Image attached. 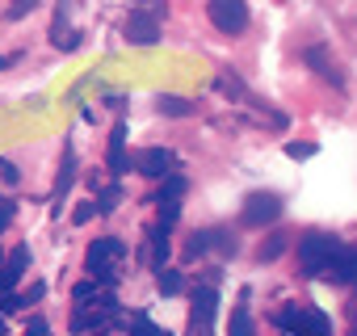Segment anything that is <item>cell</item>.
I'll use <instances>...</instances> for the list:
<instances>
[{
  "label": "cell",
  "mask_w": 357,
  "mask_h": 336,
  "mask_svg": "<svg viewBox=\"0 0 357 336\" xmlns=\"http://www.w3.org/2000/svg\"><path fill=\"white\" fill-rule=\"evenodd\" d=\"M126 43L130 47H155L160 43V9H135L126 17Z\"/></svg>",
  "instance_id": "6"
},
{
  "label": "cell",
  "mask_w": 357,
  "mask_h": 336,
  "mask_svg": "<svg viewBox=\"0 0 357 336\" xmlns=\"http://www.w3.org/2000/svg\"><path fill=\"white\" fill-rule=\"evenodd\" d=\"M26 336H47V319H43V315H34V319L26 323Z\"/></svg>",
  "instance_id": "26"
},
{
  "label": "cell",
  "mask_w": 357,
  "mask_h": 336,
  "mask_svg": "<svg viewBox=\"0 0 357 336\" xmlns=\"http://www.w3.org/2000/svg\"><path fill=\"white\" fill-rule=\"evenodd\" d=\"M172 164H176V155H172L168 147H143V151L130 155L126 168H135V173H143V177H168Z\"/></svg>",
  "instance_id": "8"
},
{
  "label": "cell",
  "mask_w": 357,
  "mask_h": 336,
  "mask_svg": "<svg viewBox=\"0 0 357 336\" xmlns=\"http://www.w3.org/2000/svg\"><path fill=\"white\" fill-rule=\"evenodd\" d=\"M286 252V236H273L265 248H261V261H273V257H282Z\"/></svg>",
  "instance_id": "24"
},
{
  "label": "cell",
  "mask_w": 357,
  "mask_h": 336,
  "mask_svg": "<svg viewBox=\"0 0 357 336\" xmlns=\"http://www.w3.org/2000/svg\"><path fill=\"white\" fill-rule=\"evenodd\" d=\"M332 282H344V286H353L357 282V248H344L340 244V252L328 261V269H324Z\"/></svg>",
  "instance_id": "11"
},
{
  "label": "cell",
  "mask_w": 357,
  "mask_h": 336,
  "mask_svg": "<svg viewBox=\"0 0 357 336\" xmlns=\"http://www.w3.org/2000/svg\"><path fill=\"white\" fill-rule=\"evenodd\" d=\"M84 336H105V328H97V332H84Z\"/></svg>",
  "instance_id": "28"
},
{
  "label": "cell",
  "mask_w": 357,
  "mask_h": 336,
  "mask_svg": "<svg viewBox=\"0 0 357 336\" xmlns=\"http://www.w3.org/2000/svg\"><path fill=\"white\" fill-rule=\"evenodd\" d=\"M118 257H126V244H122V240H114V236L93 240L89 252H84V269H89V277H97L101 286H114V282H118V265H114Z\"/></svg>",
  "instance_id": "1"
},
{
  "label": "cell",
  "mask_w": 357,
  "mask_h": 336,
  "mask_svg": "<svg viewBox=\"0 0 357 336\" xmlns=\"http://www.w3.org/2000/svg\"><path fill=\"white\" fill-rule=\"evenodd\" d=\"M315 151H319L315 143H286V155H290V160H311Z\"/></svg>",
  "instance_id": "21"
},
{
  "label": "cell",
  "mask_w": 357,
  "mask_h": 336,
  "mask_svg": "<svg viewBox=\"0 0 357 336\" xmlns=\"http://www.w3.org/2000/svg\"><path fill=\"white\" fill-rule=\"evenodd\" d=\"M93 215H97V202H80V206L72 211V223H76V227H84Z\"/></svg>",
  "instance_id": "23"
},
{
  "label": "cell",
  "mask_w": 357,
  "mask_h": 336,
  "mask_svg": "<svg viewBox=\"0 0 357 336\" xmlns=\"http://www.w3.org/2000/svg\"><path fill=\"white\" fill-rule=\"evenodd\" d=\"M43 294H47V286H43V282H34V286H30V294H26V303H30V298H34V303H38V298H43Z\"/></svg>",
  "instance_id": "27"
},
{
  "label": "cell",
  "mask_w": 357,
  "mask_h": 336,
  "mask_svg": "<svg viewBox=\"0 0 357 336\" xmlns=\"http://www.w3.org/2000/svg\"><path fill=\"white\" fill-rule=\"evenodd\" d=\"M34 9H38V0H13V5L5 9V17H9V22H22V17H30Z\"/></svg>",
  "instance_id": "19"
},
{
  "label": "cell",
  "mask_w": 357,
  "mask_h": 336,
  "mask_svg": "<svg viewBox=\"0 0 357 336\" xmlns=\"http://www.w3.org/2000/svg\"><path fill=\"white\" fill-rule=\"evenodd\" d=\"M231 336H257V332H252L248 307H236V311H231Z\"/></svg>",
  "instance_id": "16"
},
{
  "label": "cell",
  "mask_w": 357,
  "mask_h": 336,
  "mask_svg": "<svg viewBox=\"0 0 357 336\" xmlns=\"http://www.w3.org/2000/svg\"><path fill=\"white\" fill-rule=\"evenodd\" d=\"M105 168L118 177V173H126V118H118L114 122V130H109V151H105Z\"/></svg>",
  "instance_id": "10"
},
{
  "label": "cell",
  "mask_w": 357,
  "mask_h": 336,
  "mask_svg": "<svg viewBox=\"0 0 357 336\" xmlns=\"http://www.w3.org/2000/svg\"><path fill=\"white\" fill-rule=\"evenodd\" d=\"M26 269H30V248L17 244L5 261H0V290H13V286L26 277Z\"/></svg>",
  "instance_id": "9"
},
{
  "label": "cell",
  "mask_w": 357,
  "mask_h": 336,
  "mask_svg": "<svg viewBox=\"0 0 357 336\" xmlns=\"http://www.w3.org/2000/svg\"><path fill=\"white\" fill-rule=\"evenodd\" d=\"M5 328H9V323H5V315H0V336H5Z\"/></svg>",
  "instance_id": "29"
},
{
  "label": "cell",
  "mask_w": 357,
  "mask_h": 336,
  "mask_svg": "<svg viewBox=\"0 0 357 336\" xmlns=\"http://www.w3.org/2000/svg\"><path fill=\"white\" fill-rule=\"evenodd\" d=\"M155 286H160V294H181V286H185V277H181V273H176V269H168V265H164V269L155 273Z\"/></svg>",
  "instance_id": "14"
},
{
  "label": "cell",
  "mask_w": 357,
  "mask_h": 336,
  "mask_svg": "<svg viewBox=\"0 0 357 336\" xmlns=\"http://www.w3.org/2000/svg\"><path fill=\"white\" fill-rule=\"evenodd\" d=\"M118 202H122V190H118V185H105V190L97 194V215H109Z\"/></svg>",
  "instance_id": "17"
},
{
  "label": "cell",
  "mask_w": 357,
  "mask_h": 336,
  "mask_svg": "<svg viewBox=\"0 0 357 336\" xmlns=\"http://www.w3.org/2000/svg\"><path fill=\"white\" fill-rule=\"evenodd\" d=\"M0 261H5V252H0Z\"/></svg>",
  "instance_id": "32"
},
{
  "label": "cell",
  "mask_w": 357,
  "mask_h": 336,
  "mask_svg": "<svg viewBox=\"0 0 357 336\" xmlns=\"http://www.w3.org/2000/svg\"><path fill=\"white\" fill-rule=\"evenodd\" d=\"M206 17L219 34H244L248 22H252L244 0H206Z\"/></svg>",
  "instance_id": "3"
},
{
  "label": "cell",
  "mask_w": 357,
  "mask_h": 336,
  "mask_svg": "<svg viewBox=\"0 0 357 336\" xmlns=\"http://www.w3.org/2000/svg\"><path fill=\"white\" fill-rule=\"evenodd\" d=\"M17 307H26V298H22V294L0 290V315H9V311H17Z\"/></svg>",
  "instance_id": "22"
},
{
  "label": "cell",
  "mask_w": 357,
  "mask_h": 336,
  "mask_svg": "<svg viewBox=\"0 0 357 336\" xmlns=\"http://www.w3.org/2000/svg\"><path fill=\"white\" fill-rule=\"evenodd\" d=\"M155 109H160L164 118H190V114H194V105H190L185 97H160Z\"/></svg>",
  "instance_id": "13"
},
{
  "label": "cell",
  "mask_w": 357,
  "mask_h": 336,
  "mask_svg": "<svg viewBox=\"0 0 357 336\" xmlns=\"http://www.w3.org/2000/svg\"><path fill=\"white\" fill-rule=\"evenodd\" d=\"M336 252H340V240H336V236L311 231V236H303V240H298V265H303V273H307V277H319Z\"/></svg>",
  "instance_id": "2"
},
{
  "label": "cell",
  "mask_w": 357,
  "mask_h": 336,
  "mask_svg": "<svg viewBox=\"0 0 357 336\" xmlns=\"http://www.w3.org/2000/svg\"><path fill=\"white\" fill-rule=\"evenodd\" d=\"M72 177H76V147L68 143V151H63V168H59V181H55V202H63V198H68Z\"/></svg>",
  "instance_id": "12"
},
{
  "label": "cell",
  "mask_w": 357,
  "mask_h": 336,
  "mask_svg": "<svg viewBox=\"0 0 357 336\" xmlns=\"http://www.w3.org/2000/svg\"><path fill=\"white\" fill-rule=\"evenodd\" d=\"M215 315H219V294H215L211 286L194 290V307H190L194 336H215Z\"/></svg>",
  "instance_id": "7"
},
{
  "label": "cell",
  "mask_w": 357,
  "mask_h": 336,
  "mask_svg": "<svg viewBox=\"0 0 357 336\" xmlns=\"http://www.w3.org/2000/svg\"><path fill=\"white\" fill-rule=\"evenodd\" d=\"M147 5H151V9H160V0H147Z\"/></svg>",
  "instance_id": "31"
},
{
  "label": "cell",
  "mask_w": 357,
  "mask_h": 336,
  "mask_svg": "<svg viewBox=\"0 0 357 336\" xmlns=\"http://www.w3.org/2000/svg\"><path fill=\"white\" fill-rule=\"evenodd\" d=\"M160 181H164V185H160V198H155V202H164V198H181V194L190 190L181 173H168V177H160Z\"/></svg>",
  "instance_id": "15"
},
{
  "label": "cell",
  "mask_w": 357,
  "mask_h": 336,
  "mask_svg": "<svg viewBox=\"0 0 357 336\" xmlns=\"http://www.w3.org/2000/svg\"><path fill=\"white\" fill-rule=\"evenodd\" d=\"M282 328H290L294 336H332V319L324 311H311V307H286L278 315Z\"/></svg>",
  "instance_id": "4"
},
{
  "label": "cell",
  "mask_w": 357,
  "mask_h": 336,
  "mask_svg": "<svg viewBox=\"0 0 357 336\" xmlns=\"http://www.w3.org/2000/svg\"><path fill=\"white\" fill-rule=\"evenodd\" d=\"M0 181H5V185H17L22 181V173H17L13 160H0Z\"/></svg>",
  "instance_id": "25"
},
{
  "label": "cell",
  "mask_w": 357,
  "mask_h": 336,
  "mask_svg": "<svg viewBox=\"0 0 357 336\" xmlns=\"http://www.w3.org/2000/svg\"><path fill=\"white\" fill-rule=\"evenodd\" d=\"M278 219H282V198L278 194H248L244 198V211H240L244 227H265V223H278Z\"/></svg>",
  "instance_id": "5"
},
{
  "label": "cell",
  "mask_w": 357,
  "mask_h": 336,
  "mask_svg": "<svg viewBox=\"0 0 357 336\" xmlns=\"http://www.w3.org/2000/svg\"><path fill=\"white\" fill-rule=\"evenodd\" d=\"M130 336H168L164 328H155L147 315H130Z\"/></svg>",
  "instance_id": "18"
},
{
  "label": "cell",
  "mask_w": 357,
  "mask_h": 336,
  "mask_svg": "<svg viewBox=\"0 0 357 336\" xmlns=\"http://www.w3.org/2000/svg\"><path fill=\"white\" fill-rule=\"evenodd\" d=\"M5 68H9V59H5V55H0V72H5Z\"/></svg>",
  "instance_id": "30"
},
{
  "label": "cell",
  "mask_w": 357,
  "mask_h": 336,
  "mask_svg": "<svg viewBox=\"0 0 357 336\" xmlns=\"http://www.w3.org/2000/svg\"><path fill=\"white\" fill-rule=\"evenodd\" d=\"M97 294H101V282H97V277H89V282H80V286L72 290L76 303H89V298H97Z\"/></svg>",
  "instance_id": "20"
}]
</instances>
